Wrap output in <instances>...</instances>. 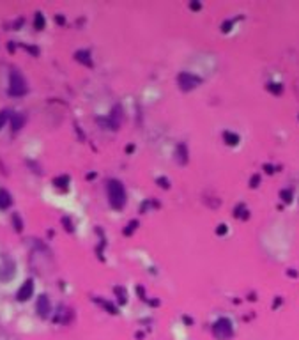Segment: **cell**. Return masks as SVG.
<instances>
[{
  "label": "cell",
  "instance_id": "12",
  "mask_svg": "<svg viewBox=\"0 0 299 340\" xmlns=\"http://www.w3.org/2000/svg\"><path fill=\"white\" fill-rule=\"evenodd\" d=\"M8 119H9V114L6 112V110H4V112H0V128L4 126L6 121H8Z\"/></svg>",
  "mask_w": 299,
  "mask_h": 340
},
{
  "label": "cell",
  "instance_id": "13",
  "mask_svg": "<svg viewBox=\"0 0 299 340\" xmlns=\"http://www.w3.org/2000/svg\"><path fill=\"white\" fill-rule=\"evenodd\" d=\"M68 181H69V179L66 178V176H62V178L55 179V185H57V186H66V185H68Z\"/></svg>",
  "mask_w": 299,
  "mask_h": 340
},
{
  "label": "cell",
  "instance_id": "6",
  "mask_svg": "<svg viewBox=\"0 0 299 340\" xmlns=\"http://www.w3.org/2000/svg\"><path fill=\"white\" fill-rule=\"evenodd\" d=\"M32 293H34V282H32V280H27V282L23 284L22 287H20V291H18V300L20 301H27L30 296H32Z\"/></svg>",
  "mask_w": 299,
  "mask_h": 340
},
{
  "label": "cell",
  "instance_id": "2",
  "mask_svg": "<svg viewBox=\"0 0 299 340\" xmlns=\"http://www.w3.org/2000/svg\"><path fill=\"white\" fill-rule=\"evenodd\" d=\"M9 92H11L13 96H23L27 92V83L18 71L11 73V78H9Z\"/></svg>",
  "mask_w": 299,
  "mask_h": 340
},
{
  "label": "cell",
  "instance_id": "3",
  "mask_svg": "<svg viewBox=\"0 0 299 340\" xmlns=\"http://www.w3.org/2000/svg\"><path fill=\"white\" fill-rule=\"evenodd\" d=\"M232 331H234V329H232V324H230V321H228V319H220V321L214 324V335H216L220 340L230 338Z\"/></svg>",
  "mask_w": 299,
  "mask_h": 340
},
{
  "label": "cell",
  "instance_id": "4",
  "mask_svg": "<svg viewBox=\"0 0 299 340\" xmlns=\"http://www.w3.org/2000/svg\"><path fill=\"white\" fill-rule=\"evenodd\" d=\"M13 276H15V262H13L9 257H4V261H2V264H0V280L8 282V280H11Z\"/></svg>",
  "mask_w": 299,
  "mask_h": 340
},
{
  "label": "cell",
  "instance_id": "15",
  "mask_svg": "<svg viewBox=\"0 0 299 340\" xmlns=\"http://www.w3.org/2000/svg\"><path fill=\"white\" fill-rule=\"evenodd\" d=\"M283 197H285L283 200H287V202H288V200H290V199H288V197H290V193H288V192H283Z\"/></svg>",
  "mask_w": 299,
  "mask_h": 340
},
{
  "label": "cell",
  "instance_id": "10",
  "mask_svg": "<svg viewBox=\"0 0 299 340\" xmlns=\"http://www.w3.org/2000/svg\"><path fill=\"white\" fill-rule=\"evenodd\" d=\"M34 23H36V29L37 30H41L44 27V18H43V15H41V13H37V15H36V22H34Z\"/></svg>",
  "mask_w": 299,
  "mask_h": 340
},
{
  "label": "cell",
  "instance_id": "7",
  "mask_svg": "<svg viewBox=\"0 0 299 340\" xmlns=\"http://www.w3.org/2000/svg\"><path fill=\"white\" fill-rule=\"evenodd\" d=\"M36 310L39 312V315H41V317H46V315H48V312H50V301H48V298L44 296V294H41V296L37 298Z\"/></svg>",
  "mask_w": 299,
  "mask_h": 340
},
{
  "label": "cell",
  "instance_id": "9",
  "mask_svg": "<svg viewBox=\"0 0 299 340\" xmlns=\"http://www.w3.org/2000/svg\"><path fill=\"white\" fill-rule=\"evenodd\" d=\"M11 119H13V128H15V130H18L20 126H22V123H23V117L22 116H11Z\"/></svg>",
  "mask_w": 299,
  "mask_h": 340
},
{
  "label": "cell",
  "instance_id": "1",
  "mask_svg": "<svg viewBox=\"0 0 299 340\" xmlns=\"http://www.w3.org/2000/svg\"><path fill=\"white\" fill-rule=\"evenodd\" d=\"M108 197H110V204H112L115 209H121L126 202V193H124V188L119 181H110L108 183Z\"/></svg>",
  "mask_w": 299,
  "mask_h": 340
},
{
  "label": "cell",
  "instance_id": "5",
  "mask_svg": "<svg viewBox=\"0 0 299 340\" xmlns=\"http://www.w3.org/2000/svg\"><path fill=\"white\" fill-rule=\"evenodd\" d=\"M198 83V78L193 75H190V73H181L179 75V85L184 89V91H190V89L197 87Z\"/></svg>",
  "mask_w": 299,
  "mask_h": 340
},
{
  "label": "cell",
  "instance_id": "14",
  "mask_svg": "<svg viewBox=\"0 0 299 340\" xmlns=\"http://www.w3.org/2000/svg\"><path fill=\"white\" fill-rule=\"evenodd\" d=\"M225 138H227V140H228V144H237V137H234V135L225 133Z\"/></svg>",
  "mask_w": 299,
  "mask_h": 340
},
{
  "label": "cell",
  "instance_id": "11",
  "mask_svg": "<svg viewBox=\"0 0 299 340\" xmlns=\"http://www.w3.org/2000/svg\"><path fill=\"white\" fill-rule=\"evenodd\" d=\"M76 57H78V61H82V62H85L87 66H90L89 53H87V51H78V53H76Z\"/></svg>",
  "mask_w": 299,
  "mask_h": 340
},
{
  "label": "cell",
  "instance_id": "8",
  "mask_svg": "<svg viewBox=\"0 0 299 340\" xmlns=\"http://www.w3.org/2000/svg\"><path fill=\"white\" fill-rule=\"evenodd\" d=\"M11 204V195L6 190H0V209H6Z\"/></svg>",
  "mask_w": 299,
  "mask_h": 340
}]
</instances>
